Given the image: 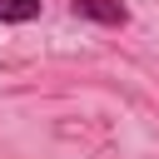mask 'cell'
<instances>
[{
    "label": "cell",
    "mask_w": 159,
    "mask_h": 159,
    "mask_svg": "<svg viewBox=\"0 0 159 159\" xmlns=\"http://www.w3.org/2000/svg\"><path fill=\"white\" fill-rule=\"evenodd\" d=\"M70 10H75L80 20H94V25H109V30L129 25V5H124V0H75Z\"/></svg>",
    "instance_id": "cell-1"
},
{
    "label": "cell",
    "mask_w": 159,
    "mask_h": 159,
    "mask_svg": "<svg viewBox=\"0 0 159 159\" xmlns=\"http://www.w3.org/2000/svg\"><path fill=\"white\" fill-rule=\"evenodd\" d=\"M40 20V0H0V25H30Z\"/></svg>",
    "instance_id": "cell-2"
}]
</instances>
